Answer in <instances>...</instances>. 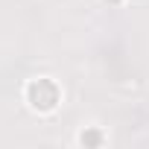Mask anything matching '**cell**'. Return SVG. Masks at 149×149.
I'll return each instance as SVG.
<instances>
[{
	"instance_id": "6da1fadb",
	"label": "cell",
	"mask_w": 149,
	"mask_h": 149,
	"mask_svg": "<svg viewBox=\"0 0 149 149\" xmlns=\"http://www.w3.org/2000/svg\"><path fill=\"white\" fill-rule=\"evenodd\" d=\"M58 100H61V94H58V85L53 82V79H32L29 85H26V102L38 111V114H47V111H53L56 105H58Z\"/></svg>"
},
{
	"instance_id": "7a4b0ae2",
	"label": "cell",
	"mask_w": 149,
	"mask_h": 149,
	"mask_svg": "<svg viewBox=\"0 0 149 149\" xmlns=\"http://www.w3.org/2000/svg\"><path fill=\"white\" fill-rule=\"evenodd\" d=\"M79 140H82V146H100V143H102V134H100L97 129H91V132H82Z\"/></svg>"
},
{
	"instance_id": "3957f363",
	"label": "cell",
	"mask_w": 149,
	"mask_h": 149,
	"mask_svg": "<svg viewBox=\"0 0 149 149\" xmlns=\"http://www.w3.org/2000/svg\"><path fill=\"white\" fill-rule=\"evenodd\" d=\"M108 3H123V0H108Z\"/></svg>"
}]
</instances>
